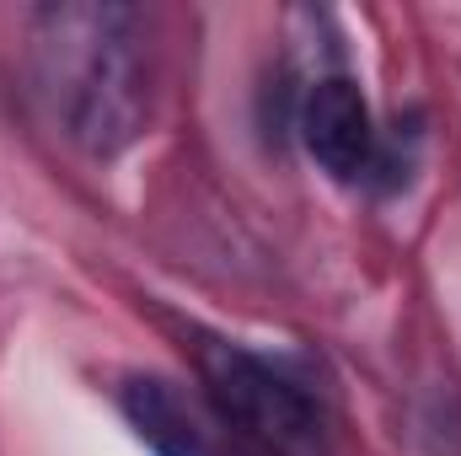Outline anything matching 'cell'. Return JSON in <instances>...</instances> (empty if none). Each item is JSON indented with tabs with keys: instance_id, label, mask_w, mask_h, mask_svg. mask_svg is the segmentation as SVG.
I'll use <instances>...</instances> for the list:
<instances>
[{
	"instance_id": "obj_4",
	"label": "cell",
	"mask_w": 461,
	"mask_h": 456,
	"mask_svg": "<svg viewBox=\"0 0 461 456\" xmlns=\"http://www.w3.org/2000/svg\"><path fill=\"white\" fill-rule=\"evenodd\" d=\"M118 408L156 456H241L226 419L167 376H129L118 387Z\"/></svg>"
},
{
	"instance_id": "obj_3",
	"label": "cell",
	"mask_w": 461,
	"mask_h": 456,
	"mask_svg": "<svg viewBox=\"0 0 461 456\" xmlns=\"http://www.w3.org/2000/svg\"><path fill=\"white\" fill-rule=\"evenodd\" d=\"M295 129H301V145L312 150V161L339 183H359L381 167V134H375L370 103H365L359 81H348V76H322L317 87H306Z\"/></svg>"
},
{
	"instance_id": "obj_1",
	"label": "cell",
	"mask_w": 461,
	"mask_h": 456,
	"mask_svg": "<svg viewBox=\"0 0 461 456\" xmlns=\"http://www.w3.org/2000/svg\"><path fill=\"white\" fill-rule=\"evenodd\" d=\"M38 92L49 97L65 134L92 150L118 156L140 140L150 118V70L140 11L129 5H38L27 22Z\"/></svg>"
},
{
	"instance_id": "obj_2",
	"label": "cell",
	"mask_w": 461,
	"mask_h": 456,
	"mask_svg": "<svg viewBox=\"0 0 461 456\" xmlns=\"http://www.w3.org/2000/svg\"><path fill=\"white\" fill-rule=\"evenodd\" d=\"M199 376H204V392H210L215 414L226 419V430L236 424L241 435L263 441L279 456H312L322 446L317 403L274 360H263L241 343L204 339L199 343Z\"/></svg>"
}]
</instances>
